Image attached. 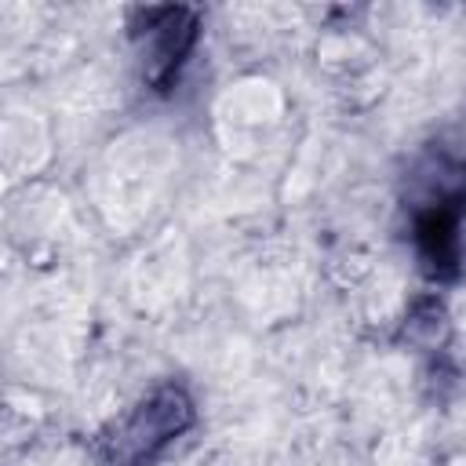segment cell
I'll use <instances>...</instances> for the list:
<instances>
[{
	"label": "cell",
	"instance_id": "1",
	"mask_svg": "<svg viewBox=\"0 0 466 466\" xmlns=\"http://www.w3.org/2000/svg\"><path fill=\"white\" fill-rule=\"evenodd\" d=\"M197 411L182 386L167 382L146 393L135 408H127L120 419H113L98 441V462L102 466H149L171 441H178L193 426Z\"/></svg>",
	"mask_w": 466,
	"mask_h": 466
},
{
	"label": "cell",
	"instance_id": "2",
	"mask_svg": "<svg viewBox=\"0 0 466 466\" xmlns=\"http://www.w3.org/2000/svg\"><path fill=\"white\" fill-rule=\"evenodd\" d=\"M135 40L142 51V73L153 91H167L186 66L189 51L200 36V18L193 7H138L135 11Z\"/></svg>",
	"mask_w": 466,
	"mask_h": 466
}]
</instances>
